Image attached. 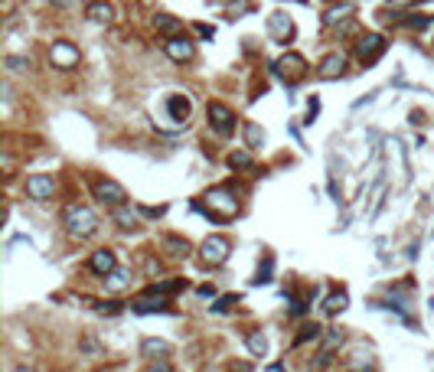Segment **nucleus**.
Returning <instances> with one entry per match:
<instances>
[{
	"mask_svg": "<svg viewBox=\"0 0 434 372\" xmlns=\"http://www.w3.org/2000/svg\"><path fill=\"white\" fill-rule=\"evenodd\" d=\"M189 112H193L189 99L180 95V92H170V95L161 99V112L154 108V124H157L161 131H180V127H186V121H189Z\"/></svg>",
	"mask_w": 434,
	"mask_h": 372,
	"instance_id": "f257e3e1",
	"label": "nucleus"
},
{
	"mask_svg": "<svg viewBox=\"0 0 434 372\" xmlns=\"http://www.w3.org/2000/svg\"><path fill=\"white\" fill-rule=\"evenodd\" d=\"M203 206L209 212V219H216V223H229V219H236L238 209H242L236 193H232L229 186H212L209 193L203 196Z\"/></svg>",
	"mask_w": 434,
	"mask_h": 372,
	"instance_id": "f03ea898",
	"label": "nucleus"
},
{
	"mask_svg": "<svg viewBox=\"0 0 434 372\" xmlns=\"http://www.w3.org/2000/svg\"><path fill=\"white\" fill-rule=\"evenodd\" d=\"M62 223H65V232H69L72 238H92L95 232H99V216L88 209V206H79V203L65 206Z\"/></svg>",
	"mask_w": 434,
	"mask_h": 372,
	"instance_id": "7ed1b4c3",
	"label": "nucleus"
},
{
	"mask_svg": "<svg viewBox=\"0 0 434 372\" xmlns=\"http://www.w3.org/2000/svg\"><path fill=\"white\" fill-rule=\"evenodd\" d=\"M307 72H310V65L300 52H285L281 59L274 62V75L285 79L287 85H300V82L307 79Z\"/></svg>",
	"mask_w": 434,
	"mask_h": 372,
	"instance_id": "20e7f679",
	"label": "nucleus"
},
{
	"mask_svg": "<svg viewBox=\"0 0 434 372\" xmlns=\"http://www.w3.org/2000/svg\"><path fill=\"white\" fill-rule=\"evenodd\" d=\"M229 251H232V242L225 236H209L203 238V245H199V261L206 265V268H219L229 261Z\"/></svg>",
	"mask_w": 434,
	"mask_h": 372,
	"instance_id": "39448f33",
	"label": "nucleus"
},
{
	"mask_svg": "<svg viewBox=\"0 0 434 372\" xmlns=\"http://www.w3.org/2000/svg\"><path fill=\"white\" fill-rule=\"evenodd\" d=\"M206 118H209V127L216 131L219 137H232L236 134V112L229 108V105H223V101H209L206 105Z\"/></svg>",
	"mask_w": 434,
	"mask_h": 372,
	"instance_id": "423d86ee",
	"label": "nucleus"
},
{
	"mask_svg": "<svg viewBox=\"0 0 434 372\" xmlns=\"http://www.w3.org/2000/svg\"><path fill=\"white\" fill-rule=\"evenodd\" d=\"M50 62L56 65V69H62V72H72L75 65L82 62V56H79V50H75L69 39H59V43H52Z\"/></svg>",
	"mask_w": 434,
	"mask_h": 372,
	"instance_id": "0eeeda50",
	"label": "nucleus"
},
{
	"mask_svg": "<svg viewBox=\"0 0 434 372\" xmlns=\"http://www.w3.org/2000/svg\"><path fill=\"white\" fill-rule=\"evenodd\" d=\"M382 52H385V39L379 37V33H362L360 43H356V59H360L362 65H372Z\"/></svg>",
	"mask_w": 434,
	"mask_h": 372,
	"instance_id": "6e6552de",
	"label": "nucleus"
},
{
	"mask_svg": "<svg viewBox=\"0 0 434 372\" xmlns=\"http://www.w3.org/2000/svg\"><path fill=\"white\" fill-rule=\"evenodd\" d=\"M268 37L274 39V43H281V46H287L291 39H294V20L287 17V13H271L268 17Z\"/></svg>",
	"mask_w": 434,
	"mask_h": 372,
	"instance_id": "1a4fd4ad",
	"label": "nucleus"
},
{
	"mask_svg": "<svg viewBox=\"0 0 434 372\" xmlns=\"http://www.w3.org/2000/svg\"><path fill=\"white\" fill-rule=\"evenodd\" d=\"M92 189H95V199H99V203H108V206H121V203H127L124 186L114 183V180H95Z\"/></svg>",
	"mask_w": 434,
	"mask_h": 372,
	"instance_id": "9d476101",
	"label": "nucleus"
},
{
	"mask_svg": "<svg viewBox=\"0 0 434 372\" xmlns=\"http://www.w3.org/2000/svg\"><path fill=\"white\" fill-rule=\"evenodd\" d=\"M163 52H167L174 62H193L196 59V46H193L186 37H167L163 39Z\"/></svg>",
	"mask_w": 434,
	"mask_h": 372,
	"instance_id": "9b49d317",
	"label": "nucleus"
},
{
	"mask_svg": "<svg viewBox=\"0 0 434 372\" xmlns=\"http://www.w3.org/2000/svg\"><path fill=\"white\" fill-rule=\"evenodd\" d=\"M52 193H56V183H52V176H46V174L26 176V196H30V199H37V203H46V199H52Z\"/></svg>",
	"mask_w": 434,
	"mask_h": 372,
	"instance_id": "f8f14e48",
	"label": "nucleus"
},
{
	"mask_svg": "<svg viewBox=\"0 0 434 372\" xmlns=\"http://www.w3.org/2000/svg\"><path fill=\"white\" fill-rule=\"evenodd\" d=\"M343 72H347V56H343V52H330V56H323L320 65H317V75H320V79H340Z\"/></svg>",
	"mask_w": 434,
	"mask_h": 372,
	"instance_id": "ddd939ff",
	"label": "nucleus"
},
{
	"mask_svg": "<svg viewBox=\"0 0 434 372\" xmlns=\"http://www.w3.org/2000/svg\"><path fill=\"white\" fill-rule=\"evenodd\" d=\"M88 268H92L95 274H101V278H105V274H112L114 268H118V261H114V251H112V248H99V251H95V255L88 258Z\"/></svg>",
	"mask_w": 434,
	"mask_h": 372,
	"instance_id": "4468645a",
	"label": "nucleus"
},
{
	"mask_svg": "<svg viewBox=\"0 0 434 372\" xmlns=\"http://www.w3.org/2000/svg\"><path fill=\"white\" fill-rule=\"evenodd\" d=\"M170 353H174V347H170L167 340H154V336H147V340L141 343V356L150 360V362H154V360H167Z\"/></svg>",
	"mask_w": 434,
	"mask_h": 372,
	"instance_id": "2eb2a0df",
	"label": "nucleus"
},
{
	"mask_svg": "<svg viewBox=\"0 0 434 372\" xmlns=\"http://www.w3.org/2000/svg\"><path fill=\"white\" fill-rule=\"evenodd\" d=\"M131 281H134L131 268H114L112 274H105V287H108L112 294H118V291H127V287H131Z\"/></svg>",
	"mask_w": 434,
	"mask_h": 372,
	"instance_id": "dca6fc26",
	"label": "nucleus"
},
{
	"mask_svg": "<svg viewBox=\"0 0 434 372\" xmlns=\"http://www.w3.org/2000/svg\"><path fill=\"white\" fill-rule=\"evenodd\" d=\"M163 298H167V294H157V291H147L144 298H137V300H134V310H137V313H154V310H170Z\"/></svg>",
	"mask_w": 434,
	"mask_h": 372,
	"instance_id": "f3484780",
	"label": "nucleus"
},
{
	"mask_svg": "<svg viewBox=\"0 0 434 372\" xmlns=\"http://www.w3.org/2000/svg\"><path fill=\"white\" fill-rule=\"evenodd\" d=\"M154 30L163 33V37H180V33H183V23H180L176 17H170V13H157V17H154Z\"/></svg>",
	"mask_w": 434,
	"mask_h": 372,
	"instance_id": "a211bd4d",
	"label": "nucleus"
},
{
	"mask_svg": "<svg viewBox=\"0 0 434 372\" xmlns=\"http://www.w3.org/2000/svg\"><path fill=\"white\" fill-rule=\"evenodd\" d=\"M88 20H95V23H112L114 7L105 3V0H95V3H88Z\"/></svg>",
	"mask_w": 434,
	"mask_h": 372,
	"instance_id": "6ab92c4d",
	"label": "nucleus"
},
{
	"mask_svg": "<svg viewBox=\"0 0 434 372\" xmlns=\"http://www.w3.org/2000/svg\"><path fill=\"white\" fill-rule=\"evenodd\" d=\"M245 347H248V353L251 356H268V340H265V333L261 330H248L245 333Z\"/></svg>",
	"mask_w": 434,
	"mask_h": 372,
	"instance_id": "aec40b11",
	"label": "nucleus"
},
{
	"mask_svg": "<svg viewBox=\"0 0 434 372\" xmlns=\"http://www.w3.org/2000/svg\"><path fill=\"white\" fill-rule=\"evenodd\" d=\"M163 248H167L174 258H186V255H189V242H186V238H176V236L163 238Z\"/></svg>",
	"mask_w": 434,
	"mask_h": 372,
	"instance_id": "412c9836",
	"label": "nucleus"
},
{
	"mask_svg": "<svg viewBox=\"0 0 434 372\" xmlns=\"http://www.w3.org/2000/svg\"><path fill=\"white\" fill-rule=\"evenodd\" d=\"M340 310H347V291H333L330 298L323 300V313H340Z\"/></svg>",
	"mask_w": 434,
	"mask_h": 372,
	"instance_id": "4be33fe9",
	"label": "nucleus"
},
{
	"mask_svg": "<svg viewBox=\"0 0 434 372\" xmlns=\"http://www.w3.org/2000/svg\"><path fill=\"white\" fill-rule=\"evenodd\" d=\"M186 287V278H170V281H161V285H150L147 291H157V294H176Z\"/></svg>",
	"mask_w": 434,
	"mask_h": 372,
	"instance_id": "5701e85b",
	"label": "nucleus"
},
{
	"mask_svg": "<svg viewBox=\"0 0 434 372\" xmlns=\"http://www.w3.org/2000/svg\"><path fill=\"white\" fill-rule=\"evenodd\" d=\"M320 333H323V327H317V323H304V327H300V333L294 336V347H304L307 340H317Z\"/></svg>",
	"mask_w": 434,
	"mask_h": 372,
	"instance_id": "b1692460",
	"label": "nucleus"
},
{
	"mask_svg": "<svg viewBox=\"0 0 434 372\" xmlns=\"http://www.w3.org/2000/svg\"><path fill=\"white\" fill-rule=\"evenodd\" d=\"M112 216H114V223L121 225V229H137L134 212H127V209H124V203H121V206H114V212H112Z\"/></svg>",
	"mask_w": 434,
	"mask_h": 372,
	"instance_id": "393cba45",
	"label": "nucleus"
},
{
	"mask_svg": "<svg viewBox=\"0 0 434 372\" xmlns=\"http://www.w3.org/2000/svg\"><path fill=\"white\" fill-rule=\"evenodd\" d=\"M229 167H232V170H248V167H251V154H248V150H232V154H229Z\"/></svg>",
	"mask_w": 434,
	"mask_h": 372,
	"instance_id": "a878e982",
	"label": "nucleus"
},
{
	"mask_svg": "<svg viewBox=\"0 0 434 372\" xmlns=\"http://www.w3.org/2000/svg\"><path fill=\"white\" fill-rule=\"evenodd\" d=\"M245 141H248V147H261L265 144V131H261L258 124L245 121Z\"/></svg>",
	"mask_w": 434,
	"mask_h": 372,
	"instance_id": "bb28decb",
	"label": "nucleus"
},
{
	"mask_svg": "<svg viewBox=\"0 0 434 372\" xmlns=\"http://www.w3.org/2000/svg\"><path fill=\"white\" fill-rule=\"evenodd\" d=\"M349 13H353V7H333V10H327V17H323V26H333V23H340V20H347Z\"/></svg>",
	"mask_w": 434,
	"mask_h": 372,
	"instance_id": "cd10ccee",
	"label": "nucleus"
},
{
	"mask_svg": "<svg viewBox=\"0 0 434 372\" xmlns=\"http://www.w3.org/2000/svg\"><path fill=\"white\" fill-rule=\"evenodd\" d=\"M7 69H10V72H30L33 65H30V59H23V56H7Z\"/></svg>",
	"mask_w": 434,
	"mask_h": 372,
	"instance_id": "c85d7f7f",
	"label": "nucleus"
},
{
	"mask_svg": "<svg viewBox=\"0 0 434 372\" xmlns=\"http://www.w3.org/2000/svg\"><path fill=\"white\" fill-rule=\"evenodd\" d=\"M323 340H327V349L333 353V349L343 343V330H327V333H323Z\"/></svg>",
	"mask_w": 434,
	"mask_h": 372,
	"instance_id": "c756f323",
	"label": "nucleus"
},
{
	"mask_svg": "<svg viewBox=\"0 0 434 372\" xmlns=\"http://www.w3.org/2000/svg\"><path fill=\"white\" fill-rule=\"evenodd\" d=\"M431 20H434V17H409V20H405V26H409V30H418V33H422L424 26H431Z\"/></svg>",
	"mask_w": 434,
	"mask_h": 372,
	"instance_id": "7c9ffc66",
	"label": "nucleus"
},
{
	"mask_svg": "<svg viewBox=\"0 0 434 372\" xmlns=\"http://www.w3.org/2000/svg\"><path fill=\"white\" fill-rule=\"evenodd\" d=\"M232 304H238V294H225V298L219 300V304H216V307H212V310H216V313H223V310H229V307H232Z\"/></svg>",
	"mask_w": 434,
	"mask_h": 372,
	"instance_id": "2f4dec72",
	"label": "nucleus"
},
{
	"mask_svg": "<svg viewBox=\"0 0 434 372\" xmlns=\"http://www.w3.org/2000/svg\"><path fill=\"white\" fill-rule=\"evenodd\" d=\"M248 10V0H238V3H232V10H229V20H238V13Z\"/></svg>",
	"mask_w": 434,
	"mask_h": 372,
	"instance_id": "473e14b6",
	"label": "nucleus"
},
{
	"mask_svg": "<svg viewBox=\"0 0 434 372\" xmlns=\"http://www.w3.org/2000/svg\"><path fill=\"white\" fill-rule=\"evenodd\" d=\"M317 108H320V105H317V99L310 101V108H307V124H313V118H317Z\"/></svg>",
	"mask_w": 434,
	"mask_h": 372,
	"instance_id": "72a5a7b5",
	"label": "nucleus"
},
{
	"mask_svg": "<svg viewBox=\"0 0 434 372\" xmlns=\"http://www.w3.org/2000/svg\"><path fill=\"white\" fill-rule=\"evenodd\" d=\"M199 298H216V287H212V285H203V287H199Z\"/></svg>",
	"mask_w": 434,
	"mask_h": 372,
	"instance_id": "f704fd0d",
	"label": "nucleus"
},
{
	"mask_svg": "<svg viewBox=\"0 0 434 372\" xmlns=\"http://www.w3.org/2000/svg\"><path fill=\"white\" fill-rule=\"evenodd\" d=\"M196 33H199V37H212L216 30H212V26H206V23H196Z\"/></svg>",
	"mask_w": 434,
	"mask_h": 372,
	"instance_id": "c9c22d12",
	"label": "nucleus"
},
{
	"mask_svg": "<svg viewBox=\"0 0 434 372\" xmlns=\"http://www.w3.org/2000/svg\"><path fill=\"white\" fill-rule=\"evenodd\" d=\"M52 7H59V10H65V7H72V0H50Z\"/></svg>",
	"mask_w": 434,
	"mask_h": 372,
	"instance_id": "e433bc0d",
	"label": "nucleus"
},
{
	"mask_svg": "<svg viewBox=\"0 0 434 372\" xmlns=\"http://www.w3.org/2000/svg\"><path fill=\"white\" fill-rule=\"evenodd\" d=\"M389 3H395V7H409V3H418V0H389Z\"/></svg>",
	"mask_w": 434,
	"mask_h": 372,
	"instance_id": "4c0bfd02",
	"label": "nucleus"
},
{
	"mask_svg": "<svg viewBox=\"0 0 434 372\" xmlns=\"http://www.w3.org/2000/svg\"><path fill=\"white\" fill-rule=\"evenodd\" d=\"M209 3H232V0H209Z\"/></svg>",
	"mask_w": 434,
	"mask_h": 372,
	"instance_id": "58836bf2",
	"label": "nucleus"
},
{
	"mask_svg": "<svg viewBox=\"0 0 434 372\" xmlns=\"http://www.w3.org/2000/svg\"><path fill=\"white\" fill-rule=\"evenodd\" d=\"M85 3H95V0H85Z\"/></svg>",
	"mask_w": 434,
	"mask_h": 372,
	"instance_id": "ea45409f",
	"label": "nucleus"
}]
</instances>
